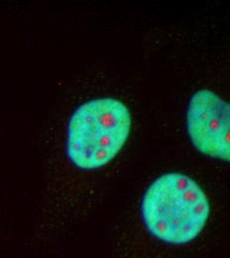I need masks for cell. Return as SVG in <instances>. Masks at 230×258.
I'll list each match as a JSON object with an SVG mask.
<instances>
[{
	"label": "cell",
	"instance_id": "obj_2",
	"mask_svg": "<svg viewBox=\"0 0 230 258\" xmlns=\"http://www.w3.org/2000/svg\"><path fill=\"white\" fill-rule=\"evenodd\" d=\"M131 127V113L119 99L101 97L86 101L68 121L67 160L81 172L99 171L117 157Z\"/></svg>",
	"mask_w": 230,
	"mask_h": 258
},
{
	"label": "cell",
	"instance_id": "obj_3",
	"mask_svg": "<svg viewBox=\"0 0 230 258\" xmlns=\"http://www.w3.org/2000/svg\"><path fill=\"white\" fill-rule=\"evenodd\" d=\"M187 130L197 151L229 163V103L209 90L195 93L187 110Z\"/></svg>",
	"mask_w": 230,
	"mask_h": 258
},
{
	"label": "cell",
	"instance_id": "obj_1",
	"mask_svg": "<svg viewBox=\"0 0 230 258\" xmlns=\"http://www.w3.org/2000/svg\"><path fill=\"white\" fill-rule=\"evenodd\" d=\"M208 196L181 172L157 177L140 205L142 234L117 242L122 258H187L199 248L209 223Z\"/></svg>",
	"mask_w": 230,
	"mask_h": 258
}]
</instances>
